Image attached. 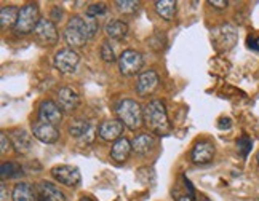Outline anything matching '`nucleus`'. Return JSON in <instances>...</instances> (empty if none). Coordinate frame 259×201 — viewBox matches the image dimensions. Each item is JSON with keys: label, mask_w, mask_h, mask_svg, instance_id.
Wrapping results in <instances>:
<instances>
[{"label": "nucleus", "mask_w": 259, "mask_h": 201, "mask_svg": "<svg viewBox=\"0 0 259 201\" xmlns=\"http://www.w3.org/2000/svg\"><path fill=\"white\" fill-rule=\"evenodd\" d=\"M99 24L98 19L92 16H72L67 21L66 29H64V40L67 45L74 48L83 46L90 38H93L98 32Z\"/></svg>", "instance_id": "obj_1"}, {"label": "nucleus", "mask_w": 259, "mask_h": 201, "mask_svg": "<svg viewBox=\"0 0 259 201\" xmlns=\"http://www.w3.org/2000/svg\"><path fill=\"white\" fill-rule=\"evenodd\" d=\"M144 122L155 133L162 134L168 131L170 122H168V114L162 100L154 99V100H149L144 106Z\"/></svg>", "instance_id": "obj_2"}, {"label": "nucleus", "mask_w": 259, "mask_h": 201, "mask_svg": "<svg viewBox=\"0 0 259 201\" xmlns=\"http://www.w3.org/2000/svg\"><path fill=\"white\" fill-rule=\"evenodd\" d=\"M115 112L118 120L128 128V129H139L144 122V110L141 109L136 100L133 99H122L117 104Z\"/></svg>", "instance_id": "obj_3"}, {"label": "nucleus", "mask_w": 259, "mask_h": 201, "mask_svg": "<svg viewBox=\"0 0 259 201\" xmlns=\"http://www.w3.org/2000/svg\"><path fill=\"white\" fill-rule=\"evenodd\" d=\"M40 21L38 18V8L35 4H27L19 10L18 23L15 26V32L19 35H27L35 31V27Z\"/></svg>", "instance_id": "obj_4"}, {"label": "nucleus", "mask_w": 259, "mask_h": 201, "mask_svg": "<svg viewBox=\"0 0 259 201\" xmlns=\"http://www.w3.org/2000/svg\"><path fill=\"white\" fill-rule=\"evenodd\" d=\"M143 55L136 52V49H125V52L118 56V69H120L122 75H135L143 67Z\"/></svg>", "instance_id": "obj_5"}, {"label": "nucleus", "mask_w": 259, "mask_h": 201, "mask_svg": "<svg viewBox=\"0 0 259 201\" xmlns=\"http://www.w3.org/2000/svg\"><path fill=\"white\" fill-rule=\"evenodd\" d=\"M52 176L59 184L66 187H77L82 182V174L77 166L72 165H59L52 169Z\"/></svg>", "instance_id": "obj_6"}, {"label": "nucleus", "mask_w": 259, "mask_h": 201, "mask_svg": "<svg viewBox=\"0 0 259 201\" xmlns=\"http://www.w3.org/2000/svg\"><path fill=\"white\" fill-rule=\"evenodd\" d=\"M55 67L63 74H72L80 63V56H78L72 48H64L59 49L55 56Z\"/></svg>", "instance_id": "obj_7"}, {"label": "nucleus", "mask_w": 259, "mask_h": 201, "mask_svg": "<svg viewBox=\"0 0 259 201\" xmlns=\"http://www.w3.org/2000/svg\"><path fill=\"white\" fill-rule=\"evenodd\" d=\"M34 34H35L38 42H40L42 45H47V46L56 45L58 38H59L55 23L52 21V19H47V18H40V21H38Z\"/></svg>", "instance_id": "obj_8"}, {"label": "nucleus", "mask_w": 259, "mask_h": 201, "mask_svg": "<svg viewBox=\"0 0 259 201\" xmlns=\"http://www.w3.org/2000/svg\"><path fill=\"white\" fill-rule=\"evenodd\" d=\"M38 120L44 123H48V125H59L63 120V112L61 109H59L58 104H55L53 100H42L40 106H38Z\"/></svg>", "instance_id": "obj_9"}, {"label": "nucleus", "mask_w": 259, "mask_h": 201, "mask_svg": "<svg viewBox=\"0 0 259 201\" xmlns=\"http://www.w3.org/2000/svg\"><path fill=\"white\" fill-rule=\"evenodd\" d=\"M32 136L44 144H55L59 139V131L56 126L37 120V122H32Z\"/></svg>", "instance_id": "obj_10"}, {"label": "nucleus", "mask_w": 259, "mask_h": 201, "mask_svg": "<svg viewBox=\"0 0 259 201\" xmlns=\"http://www.w3.org/2000/svg\"><path fill=\"white\" fill-rule=\"evenodd\" d=\"M158 86V75L155 70H144L139 74L136 80V91L139 96H147L155 91V88Z\"/></svg>", "instance_id": "obj_11"}, {"label": "nucleus", "mask_w": 259, "mask_h": 201, "mask_svg": "<svg viewBox=\"0 0 259 201\" xmlns=\"http://www.w3.org/2000/svg\"><path fill=\"white\" fill-rule=\"evenodd\" d=\"M213 157H214V145L210 142V140H198L191 152V158L195 165L210 163Z\"/></svg>", "instance_id": "obj_12"}, {"label": "nucleus", "mask_w": 259, "mask_h": 201, "mask_svg": "<svg viewBox=\"0 0 259 201\" xmlns=\"http://www.w3.org/2000/svg\"><path fill=\"white\" fill-rule=\"evenodd\" d=\"M123 123L120 120H106L98 128V136L103 140H115L122 137V131H123Z\"/></svg>", "instance_id": "obj_13"}, {"label": "nucleus", "mask_w": 259, "mask_h": 201, "mask_svg": "<svg viewBox=\"0 0 259 201\" xmlns=\"http://www.w3.org/2000/svg\"><path fill=\"white\" fill-rule=\"evenodd\" d=\"M69 133L77 139L90 142L93 139V123L85 118H74L69 125Z\"/></svg>", "instance_id": "obj_14"}, {"label": "nucleus", "mask_w": 259, "mask_h": 201, "mask_svg": "<svg viewBox=\"0 0 259 201\" xmlns=\"http://www.w3.org/2000/svg\"><path fill=\"white\" fill-rule=\"evenodd\" d=\"M56 97H58L59 109L64 110V112H72V110H75L78 104H80V97H78L77 91H74V89L69 86L59 89Z\"/></svg>", "instance_id": "obj_15"}, {"label": "nucleus", "mask_w": 259, "mask_h": 201, "mask_svg": "<svg viewBox=\"0 0 259 201\" xmlns=\"http://www.w3.org/2000/svg\"><path fill=\"white\" fill-rule=\"evenodd\" d=\"M37 193L42 201H66L64 193L55 184L48 182V180H42L37 185Z\"/></svg>", "instance_id": "obj_16"}, {"label": "nucleus", "mask_w": 259, "mask_h": 201, "mask_svg": "<svg viewBox=\"0 0 259 201\" xmlns=\"http://www.w3.org/2000/svg\"><path fill=\"white\" fill-rule=\"evenodd\" d=\"M12 142L18 154H29L32 150V134H29L24 129H15L12 133Z\"/></svg>", "instance_id": "obj_17"}, {"label": "nucleus", "mask_w": 259, "mask_h": 201, "mask_svg": "<svg viewBox=\"0 0 259 201\" xmlns=\"http://www.w3.org/2000/svg\"><path fill=\"white\" fill-rule=\"evenodd\" d=\"M132 150H133L132 142H130L126 137H120L112 144L111 157H112V160H115L117 163H123L128 160L130 154H132Z\"/></svg>", "instance_id": "obj_18"}, {"label": "nucleus", "mask_w": 259, "mask_h": 201, "mask_svg": "<svg viewBox=\"0 0 259 201\" xmlns=\"http://www.w3.org/2000/svg\"><path fill=\"white\" fill-rule=\"evenodd\" d=\"M13 201H38V193L27 182H19L13 188Z\"/></svg>", "instance_id": "obj_19"}, {"label": "nucleus", "mask_w": 259, "mask_h": 201, "mask_svg": "<svg viewBox=\"0 0 259 201\" xmlns=\"http://www.w3.org/2000/svg\"><path fill=\"white\" fill-rule=\"evenodd\" d=\"M106 35L112 40H122L128 35V24L120 19H112L106 24Z\"/></svg>", "instance_id": "obj_20"}, {"label": "nucleus", "mask_w": 259, "mask_h": 201, "mask_svg": "<svg viewBox=\"0 0 259 201\" xmlns=\"http://www.w3.org/2000/svg\"><path fill=\"white\" fill-rule=\"evenodd\" d=\"M18 16H19V10L15 5L2 7V10H0V24H2L4 29L15 27L18 23Z\"/></svg>", "instance_id": "obj_21"}, {"label": "nucleus", "mask_w": 259, "mask_h": 201, "mask_svg": "<svg viewBox=\"0 0 259 201\" xmlns=\"http://www.w3.org/2000/svg\"><path fill=\"white\" fill-rule=\"evenodd\" d=\"M132 147L136 154L146 155L154 147V137L151 134H139L132 140Z\"/></svg>", "instance_id": "obj_22"}, {"label": "nucleus", "mask_w": 259, "mask_h": 201, "mask_svg": "<svg viewBox=\"0 0 259 201\" xmlns=\"http://www.w3.org/2000/svg\"><path fill=\"white\" fill-rule=\"evenodd\" d=\"M155 12L160 18L166 19V21H171L176 13V2H173V0H157Z\"/></svg>", "instance_id": "obj_23"}, {"label": "nucleus", "mask_w": 259, "mask_h": 201, "mask_svg": "<svg viewBox=\"0 0 259 201\" xmlns=\"http://www.w3.org/2000/svg\"><path fill=\"white\" fill-rule=\"evenodd\" d=\"M0 173H2V179H15V177H19L23 174V169L18 163L15 162H8V163H4L2 168H0Z\"/></svg>", "instance_id": "obj_24"}, {"label": "nucleus", "mask_w": 259, "mask_h": 201, "mask_svg": "<svg viewBox=\"0 0 259 201\" xmlns=\"http://www.w3.org/2000/svg\"><path fill=\"white\" fill-rule=\"evenodd\" d=\"M251 148H253V140L248 136H242V137L237 139V150L243 158H246L248 155H250Z\"/></svg>", "instance_id": "obj_25"}, {"label": "nucleus", "mask_w": 259, "mask_h": 201, "mask_svg": "<svg viewBox=\"0 0 259 201\" xmlns=\"http://www.w3.org/2000/svg\"><path fill=\"white\" fill-rule=\"evenodd\" d=\"M115 7H117L118 12H122L125 15H133V13H136L139 4L133 2V0H117Z\"/></svg>", "instance_id": "obj_26"}, {"label": "nucleus", "mask_w": 259, "mask_h": 201, "mask_svg": "<svg viewBox=\"0 0 259 201\" xmlns=\"http://www.w3.org/2000/svg\"><path fill=\"white\" fill-rule=\"evenodd\" d=\"M101 58L104 59L106 63H114L115 61V49H114V46L111 45L106 40V42L101 45Z\"/></svg>", "instance_id": "obj_27"}, {"label": "nucleus", "mask_w": 259, "mask_h": 201, "mask_svg": "<svg viewBox=\"0 0 259 201\" xmlns=\"http://www.w3.org/2000/svg\"><path fill=\"white\" fill-rule=\"evenodd\" d=\"M107 12V7L106 4H93L87 8V16H92V18H98Z\"/></svg>", "instance_id": "obj_28"}, {"label": "nucleus", "mask_w": 259, "mask_h": 201, "mask_svg": "<svg viewBox=\"0 0 259 201\" xmlns=\"http://www.w3.org/2000/svg\"><path fill=\"white\" fill-rule=\"evenodd\" d=\"M0 152H2V155H5L7 152H10V148H12V142H10V139L5 133H2V136H0Z\"/></svg>", "instance_id": "obj_29"}, {"label": "nucleus", "mask_w": 259, "mask_h": 201, "mask_svg": "<svg viewBox=\"0 0 259 201\" xmlns=\"http://www.w3.org/2000/svg\"><path fill=\"white\" fill-rule=\"evenodd\" d=\"M208 4H210L211 7H214V8H218V10H224L229 5L227 0H210Z\"/></svg>", "instance_id": "obj_30"}, {"label": "nucleus", "mask_w": 259, "mask_h": 201, "mask_svg": "<svg viewBox=\"0 0 259 201\" xmlns=\"http://www.w3.org/2000/svg\"><path fill=\"white\" fill-rule=\"evenodd\" d=\"M231 126H232L231 118H226V117L219 118V122H218V128H219V129H229Z\"/></svg>", "instance_id": "obj_31"}, {"label": "nucleus", "mask_w": 259, "mask_h": 201, "mask_svg": "<svg viewBox=\"0 0 259 201\" xmlns=\"http://www.w3.org/2000/svg\"><path fill=\"white\" fill-rule=\"evenodd\" d=\"M246 45H248V48L254 49V52H259V42H257V38H254L253 35H250L246 38Z\"/></svg>", "instance_id": "obj_32"}, {"label": "nucleus", "mask_w": 259, "mask_h": 201, "mask_svg": "<svg viewBox=\"0 0 259 201\" xmlns=\"http://www.w3.org/2000/svg\"><path fill=\"white\" fill-rule=\"evenodd\" d=\"M61 15H63L61 8H59V7H55V8H53V12H52V18H50V19H55V21H58V19L61 18Z\"/></svg>", "instance_id": "obj_33"}, {"label": "nucleus", "mask_w": 259, "mask_h": 201, "mask_svg": "<svg viewBox=\"0 0 259 201\" xmlns=\"http://www.w3.org/2000/svg\"><path fill=\"white\" fill-rule=\"evenodd\" d=\"M0 188H2V201H5L7 199V188H5L4 182H2V187H0Z\"/></svg>", "instance_id": "obj_34"}, {"label": "nucleus", "mask_w": 259, "mask_h": 201, "mask_svg": "<svg viewBox=\"0 0 259 201\" xmlns=\"http://www.w3.org/2000/svg\"><path fill=\"white\" fill-rule=\"evenodd\" d=\"M80 201H98V199H95L93 196H85V195H83V196L80 198Z\"/></svg>", "instance_id": "obj_35"}, {"label": "nucleus", "mask_w": 259, "mask_h": 201, "mask_svg": "<svg viewBox=\"0 0 259 201\" xmlns=\"http://www.w3.org/2000/svg\"><path fill=\"white\" fill-rule=\"evenodd\" d=\"M178 201H194V199H192V196H189V195H187V196H181Z\"/></svg>", "instance_id": "obj_36"}, {"label": "nucleus", "mask_w": 259, "mask_h": 201, "mask_svg": "<svg viewBox=\"0 0 259 201\" xmlns=\"http://www.w3.org/2000/svg\"><path fill=\"white\" fill-rule=\"evenodd\" d=\"M198 201H210V199H208L206 196H200V199H198Z\"/></svg>", "instance_id": "obj_37"}, {"label": "nucleus", "mask_w": 259, "mask_h": 201, "mask_svg": "<svg viewBox=\"0 0 259 201\" xmlns=\"http://www.w3.org/2000/svg\"><path fill=\"white\" fill-rule=\"evenodd\" d=\"M256 160H257V165H259V152H257V155H256Z\"/></svg>", "instance_id": "obj_38"}]
</instances>
